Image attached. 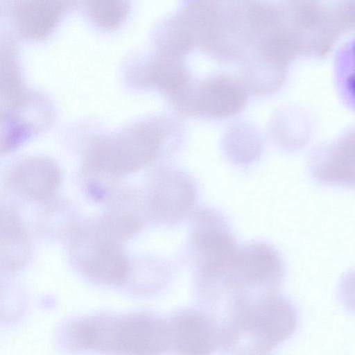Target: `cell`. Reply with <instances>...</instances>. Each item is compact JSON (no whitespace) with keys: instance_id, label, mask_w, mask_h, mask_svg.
I'll return each instance as SVG.
<instances>
[{"instance_id":"7","label":"cell","mask_w":355,"mask_h":355,"mask_svg":"<svg viewBox=\"0 0 355 355\" xmlns=\"http://www.w3.org/2000/svg\"><path fill=\"white\" fill-rule=\"evenodd\" d=\"M168 98L182 114L223 119L242 111L247 103V92L241 81L218 76L202 82L189 78Z\"/></svg>"},{"instance_id":"14","label":"cell","mask_w":355,"mask_h":355,"mask_svg":"<svg viewBox=\"0 0 355 355\" xmlns=\"http://www.w3.org/2000/svg\"><path fill=\"white\" fill-rule=\"evenodd\" d=\"M33 166V165H32ZM31 170L17 176L16 187L24 195L33 198H41L48 196L54 189L56 182L55 170L49 164H36Z\"/></svg>"},{"instance_id":"15","label":"cell","mask_w":355,"mask_h":355,"mask_svg":"<svg viewBox=\"0 0 355 355\" xmlns=\"http://www.w3.org/2000/svg\"><path fill=\"white\" fill-rule=\"evenodd\" d=\"M89 15L100 26L114 29L127 16L128 0H87Z\"/></svg>"},{"instance_id":"12","label":"cell","mask_w":355,"mask_h":355,"mask_svg":"<svg viewBox=\"0 0 355 355\" xmlns=\"http://www.w3.org/2000/svg\"><path fill=\"white\" fill-rule=\"evenodd\" d=\"M29 243L23 225L15 213L2 212L1 223V259L7 268L24 265L29 254Z\"/></svg>"},{"instance_id":"8","label":"cell","mask_w":355,"mask_h":355,"mask_svg":"<svg viewBox=\"0 0 355 355\" xmlns=\"http://www.w3.org/2000/svg\"><path fill=\"white\" fill-rule=\"evenodd\" d=\"M166 323L168 352L211 354L220 349V324L201 309L175 311L166 318Z\"/></svg>"},{"instance_id":"13","label":"cell","mask_w":355,"mask_h":355,"mask_svg":"<svg viewBox=\"0 0 355 355\" xmlns=\"http://www.w3.org/2000/svg\"><path fill=\"white\" fill-rule=\"evenodd\" d=\"M335 75L341 97L355 110V38L339 51L336 60Z\"/></svg>"},{"instance_id":"10","label":"cell","mask_w":355,"mask_h":355,"mask_svg":"<svg viewBox=\"0 0 355 355\" xmlns=\"http://www.w3.org/2000/svg\"><path fill=\"white\" fill-rule=\"evenodd\" d=\"M316 175L323 182L355 186V131L329 146L317 159Z\"/></svg>"},{"instance_id":"16","label":"cell","mask_w":355,"mask_h":355,"mask_svg":"<svg viewBox=\"0 0 355 355\" xmlns=\"http://www.w3.org/2000/svg\"><path fill=\"white\" fill-rule=\"evenodd\" d=\"M340 294L343 304L355 311V271L349 272L343 279Z\"/></svg>"},{"instance_id":"5","label":"cell","mask_w":355,"mask_h":355,"mask_svg":"<svg viewBox=\"0 0 355 355\" xmlns=\"http://www.w3.org/2000/svg\"><path fill=\"white\" fill-rule=\"evenodd\" d=\"M278 251L263 241L239 246L226 270L221 294L229 292H275L284 277Z\"/></svg>"},{"instance_id":"1","label":"cell","mask_w":355,"mask_h":355,"mask_svg":"<svg viewBox=\"0 0 355 355\" xmlns=\"http://www.w3.org/2000/svg\"><path fill=\"white\" fill-rule=\"evenodd\" d=\"M220 324V349L237 354H267L295 331L297 315L275 292L230 293Z\"/></svg>"},{"instance_id":"6","label":"cell","mask_w":355,"mask_h":355,"mask_svg":"<svg viewBox=\"0 0 355 355\" xmlns=\"http://www.w3.org/2000/svg\"><path fill=\"white\" fill-rule=\"evenodd\" d=\"M178 125L168 118L144 123L128 135L102 143L94 160L115 171L142 166L157 157L170 139L178 141Z\"/></svg>"},{"instance_id":"2","label":"cell","mask_w":355,"mask_h":355,"mask_svg":"<svg viewBox=\"0 0 355 355\" xmlns=\"http://www.w3.org/2000/svg\"><path fill=\"white\" fill-rule=\"evenodd\" d=\"M69 334L73 344L86 349L139 354L168 352L166 318L151 312L90 316L75 322Z\"/></svg>"},{"instance_id":"3","label":"cell","mask_w":355,"mask_h":355,"mask_svg":"<svg viewBox=\"0 0 355 355\" xmlns=\"http://www.w3.org/2000/svg\"><path fill=\"white\" fill-rule=\"evenodd\" d=\"M191 218L189 245L196 288L205 300H216L220 295L224 275L239 246L228 223L218 211L199 209Z\"/></svg>"},{"instance_id":"9","label":"cell","mask_w":355,"mask_h":355,"mask_svg":"<svg viewBox=\"0 0 355 355\" xmlns=\"http://www.w3.org/2000/svg\"><path fill=\"white\" fill-rule=\"evenodd\" d=\"M196 189L191 178L173 168H163L151 199L153 216L168 225L191 218L194 212Z\"/></svg>"},{"instance_id":"4","label":"cell","mask_w":355,"mask_h":355,"mask_svg":"<svg viewBox=\"0 0 355 355\" xmlns=\"http://www.w3.org/2000/svg\"><path fill=\"white\" fill-rule=\"evenodd\" d=\"M125 239L114 223L106 219L77 232L71 244L72 259L86 275L116 284L128 276L129 263L119 241Z\"/></svg>"},{"instance_id":"11","label":"cell","mask_w":355,"mask_h":355,"mask_svg":"<svg viewBox=\"0 0 355 355\" xmlns=\"http://www.w3.org/2000/svg\"><path fill=\"white\" fill-rule=\"evenodd\" d=\"M64 8L62 0H21L16 9V21L26 37L39 40L56 26Z\"/></svg>"}]
</instances>
